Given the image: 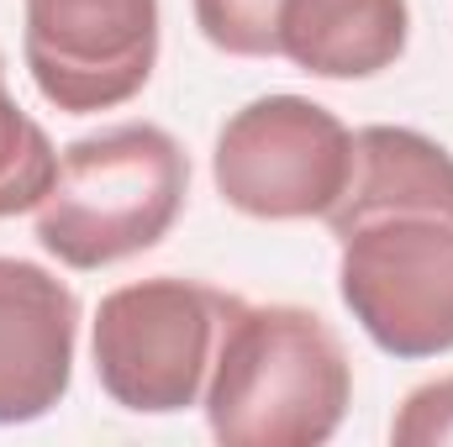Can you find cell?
Masks as SVG:
<instances>
[{
    "label": "cell",
    "mask_w": 453,
    "mask_h": 447,
    "mask_svg": "<svg viewBox=\"0 0 453 447\" xmlns=\"http://www.w3.org/2000/svg\"><path fill=\"white\" fill-rule=\"evenodd\" d=\"M338 290L390 358L453 352V153L411 126L353 132V174L322 216Z\"/></svg>",
    "instance_id": "6da1fadb"
},
{
    "label": "cell",
    "mask_w": 453,
    "mask_h": 447,
    "mask_svg": "<svg viewBox=\"0 0 453 447\" xmlns=\"http://www.w3.org/2000/svg\"><path fill=\"white\" fill-rule=\"evenodd\" d=\"M353 363L342 337L306 306L237 295L206 379V427L222 447H322L348 416Z\"/></svg>",
    "instance_id": "7a4b0ae2"
},
{
    "label": "cell",
    "mask_w": 453,
    "mask_h": 447,
    "mask_svg": "<svg viewBox=\"0 0 453 447\" xmlns=\"http://www.w3.org/2000/svg\"><path fill=\"white\" fill-rule=\"evenodd\" d=\"M185 190L190 158L164 126L127 121L80 137L58 153V179L37 201V242L69 269H111L169 237Z\"/></svg>",
    "instance_id": "3957f363"
},
{
    "label": "cell",
    "mask_w": 453,
    "mask_h": 447,
    "mask_svg": "<svg viewBox=\"0 0 453 447\" xmlns=\"http://www.w3.org/2000/svg\"><path fill=\"white\" fill-rule=\"evenodd\" d=\"M232 306L237 295L180 274L111 290L90 332L101 390L137 416H174L201 405Z\"/></svg>",
    "instance_id": "277c9868"
},
{
    "label": "cell",
    "mask_w": 453,
    "mask_h": 447,
    "mask_svg": "<svg viewBox=\"0 0 453 447\" xmlns=\"http://www.w3.org/2000/svg\"><path fill=\"white\" fill-rule=\"evenodd\" d=\"M211 174L226 206L253 222H311L348 190L353 132L306 95H258L226 116Z\"/></svg>",
    "instance_id": "5b68a950"
},
{
    "label": "cell",
    "mask_w": 453,
    "mask_h": 447,
    "mask_svg": "<svg viewBox=\"0 0 453 447\" xmlns=\"http://www.w3.org/2000/svg\"><path fill=\"white\" fill-rule=\"evenodd\" d=\"M196 27L232 58H290L317 80H374L411 37L406 0H190Z\"/></svg>",
    "instance_id": "8992f818"
},
{
    "label": "cell",
    "mask_w": 453,
    "mask_h": 447,
    "mask_svg": "<svg viewBox=\"0 0 453 447\" xmlns=\"http://www.w3.org/2000/svg\"><path fill=\"white\" fill-rule=\"evenodd\" d=\"M21 58L58 111L127 106L158 64V0H27Z\"/></svg>",
    "instance_id": "52a82bcc"
},
{
    "label": "cell",
    "mask_w": 453,
    "mask_h": 447,
    "mask_svg": "<svg viewBox=\"0 0 453 447\" xmlns=\"http://www.w3.org/2000/svg\"><path fill=\"white\" fill-rule=\"evenodd\" d=\"M74 290L27 258H0V427L42 421L74 384Z\"/></svg>",
    "instance_id": "ba28073f"
},
{
    "label": "cell",
    "mask_w": 453,
    "mask_h": 447,
    "mask_svg": "<svg viewBox=\"0 0 453 447\" xmlns=\"http://www.w3.org/2000/svg\"><path fill=\"white\" fill-rule=\"evenodd\" d=\"M53 179H58V148L16 106V95L5 90V64H0V216L37 211Z\"/></svg>",
    "instance_id": "9c48e42d"
},
{
    "label": "cell",
    "mask_w": 453,
    "mask_h": 447,
    "mask_svg": "<svg viewBox=\"0 0 453 447\" xmlns=\"http://www.w3.org/2000/svg\"><path fill=\"white\" fill-rule=\"evenodd\" d=\"M395 447H449L453 443V374L411 390L390 421Z\"/></svg>",
    "instance_id": "30bf717a"
}]
</instances>
